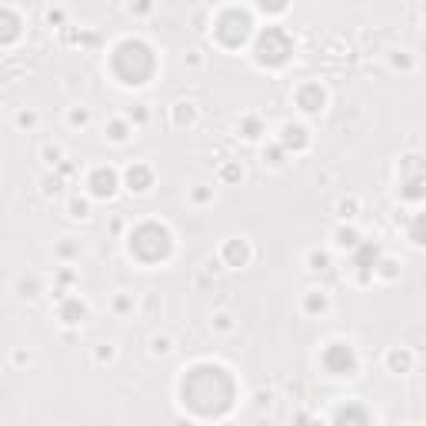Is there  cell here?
Segmentation results:
<instances>
[{
    "label": "cell",
    "mask_w": 426,
    "mask_h": 426,
    "mask_svg": "<svg viewBox=\"0 0 426 426\" xmlns=\"http://www.w3.org/2000/svg\"><path fill=\"white\" fill-rule=\"evenodd\" d=\"M120 186V170L110 164H94L84 174V194H90L94 200H113Z\"/></svg>",
    "instance_id": "1"
},
{
    "label": "cell",
    "mask_w": 426,
    "mask_h": 426,
    "mask_svg": "<svg viewBox=\"0 0 426 426\" xmlns=\"http://www.w3.org/2000/svg\"><path fill=\"white\" fill-rule=\"evenodd\" d=\"M327 87L323 84H317V80H306V84H300V87L293 90V103L300 113H306V117H317V113H323L327 110Z\"/></svg>",
    "instance_id": "2"
},
{
    "label": "cell",
    "mask_w": 426,
    "mask_h": 426,
    "mask_svg": "<svg viewBox=\"0 0 426 426\" xmlns=\"http://www.w3.org/2000/svg\"><path fill=\"white\" fill-rule=\"evenodd\" d=\"M217 260L223 263L227 270H243V267H250V260H253L250 240H243V237H227V240L220 243Z\"/></svg>",
    "instance_id": "3"
},
{
    "label": "cell",
    "mask_w": 426,
    "mask_h": 426,
    "mask_svg": "<svg viewBox=\"0 0 426 426\" xmlns=\"http://www.w3.org/2000/svg\"><path fill=\"white\" fill-rule=\"evenodd\" d=\"M276 140L284 143V150L290 157H300L313 147V133L306 130V123H296V120H286L280 123V133H276Z\"/></svg>",
    "instance_id": "4"
},
{
    "label": "cell",
    "mask_w": 426,
    "mask_h": 426,
    "mask_svg": "<svg viewBox=\"0 0 426 426\" xmlns=\"http://www.w3.org/2000/svg\"><path fill=\"white\" fill-rule=\"evenodd\" d=\"M0 17H4L0 44H4V50H13V47L21 44V37L27 33V30H23V27H27V13H21L13 4H4V13H0Z\"/></svg>",
    "instance_id": "5"
},
{
    "label": "cell",
    "mask_w": 426,
    "mask_h": 426,
    "mask_svg": "<svg viewBox=\"0 0 426 426\" xmlns=\"http://www.w3.org/2000/svg\"><path fill=\"white\" fill-rule=\"evenodd\" d=\"M87 313H90L87 300H84V296H77L74 290L57 300V320H60L64 327H80V323L87 320Z\"/></svg>",
    "instance_id": "6"
},
{
    "label": "cell",
    "mask_w": 426,
    "mask_h": 426,
    "mask_svg": "<svg viewBox=\"0 0 426 426\" xmlns=\"http://www.w3.org/2000/svg\"><path fill=\"white\" fill-rule=\"evenodd\" d=\"M153 180H157V174H153V167L143 164V160H133V164L123 170V186H127L130 194H137V197L150 194V190H153Z\"/></svg>",
    "instance_id": "7"
},
{
    "label": "cell",
    "mask_w": 426,
    "mask_h": 426,
    "mask_svg": "<svg viewBox=\"0 0 426 426\" xmlns=\"http://www.w3.org/2000/svg\"><path fill=\"white\" fill-rule=\"evenodd\" d=\"M300 310H303V317H327L330 310H333V300L323 286H310L300 300Z\"/></svg>",
    "instance_id": "8"
},
{
    "label": "cell",
    "mask_w": 426,
    "mask_h": 426,
    "mask_svg": "<svg viewBox=\"0 0 426 426\" xmlns=\"http://www.w3.org/2000/svg\"><path fill=\"white\" fill-rule=\"evenodd\" d=\"M133 133H137V127H133V120L127 117V113H113V117L103 123V137H107L110 143H117V147L130 143Z\"/></svg>",
    "instance_id": "9"
},
{
    "label": "cell",
    "mask_w": 426,
    "mask_h": 426,
    "mask_svg": "<svg viewBox=\"0 0 426 426\" xmlns=\"http://www.w3.org/2000/svg\"><path fill=\"white\" fill-rule=\"evenodd\" d=\"M363 243V233L357 227V220H340L337 230H333V250H347L353 253Z\"/></svg>",
    "instance_id": "10"
},
{
    "label": "cell",
    "mask_w": 426,
    "mask_h": 426,
    "mask_svg": "<svg viewBox=\"0 0 426 426\" xmlns=\"http://www.w3.org/2000/svg\"><path fill=\"white\" fill-rule=\"evenodd\" d=\"M413 350H410V347H390V350H386V357H383V366H386V370L390 373H410L413 370Z\"/></svg>",
    "instance_id": "11"
},
{
    "label": "cell",
    "mask_w": 426,
    "mask_h": 426,
    "mask_svg": "<svg viewBox=\"0 0 426 426\" xmlns=\"http://www.w3.org/2000/svg\"><path fill=\"white\" fill-rule=\"evenodd\" d=\"M400 274H403V260L380 253V260L373 267V280H376V284H393V280H400Z\"/></svg>",
    "instance_id": "12"
},
{
    "label": "cell",
    "mask_w": 426,
    "mask_h": 426,
    "mask_svg": "<svg viewBox=\"0 0 426 426\" xmlns=\"http://www.w3.org/2000/svg\"><path fill=\"white\" fill-rule=\"evenodd\" d=\"M303 267L310 274H330L333 270V253L323 250V247H310L303 253Z\"/></svg>",
    "instance_id": "13"
},
{
    "label": "cell",
    "mask_w": 426,
    "mask_h": 426,
    "mask_svg": "<svg viewBox=\"0 0 426 426\" xmlns=\"http://www.w3.org/2000/svg\"><path fill=\"white\" fill-rule=\"evenodd\" d=\"M197 120H200L197 103H190V100H176L174 107H170V123H174V127H194Z\"/></svg>",
    "instance_id": "14"
},
{
    "label": "cell",
    "mask_w": 426,
    "mask_h": 426,
    "mask_svg": "<svg viewBox=\"0 0 426 426\" xmlns=\"http://www.w3.org/2000/svg\"><path fill=\"white\" fill-rule=\"evenodd\" d=\"M80 253H84V247H80V240H74V237H60V240L54 243V260L57 263H77Z\"/></svg>",
    "instance_id": "15"
},
{
    "label": "cell",
    "mask_w": 426,
    "mask_h": 426,
    "mask_svg": "<svg viewBox=\"0 0 426 426\" xmlns=\"http://www.w3.org/2000/svg\"><path fill=\"white\" fill-rule=\"evenodd\" d=\"M13 290H17L21 300H33V296L44 293V280H40L37 274H21L17 276V284H13Z\"/></svg>",
    "instance_id": "16"
},
{
    "label": "cell",
    "mask_w": 426,
    "mask_h": 426,
    "mask_svg": "<svg viewBox=\"0 0 426 426\" xmlns=\"http://www.w3.org/2000/svg\"><path fill=\"white\" fill-rule=\"evenodd\" d=\"M396 170H400V176H426V157L423 153H413V150L403 153Z\"/></svg>",
    "instance_id": "17"
},
{
    "label": "cell",
    "mask_w": 426,
    "mask_h": 426,
    "mask_svg": "<svg viewBox=\"0 0 426 426\" xmlns=\"http://www.w3.org/2000/svg\"><path fill=\"white\" fill-rule=\"evenodd\" d=\"M406 237L413 247H426V207L416 210L413 217L406 220Z\"/></svg>",
    "instance_id": "18"
},
{
    "label": "cell",
    "mask_w": 426,
    "mask_h": 426,
    "mask_svg": "<svg viewBox=\"0 0 426 426\" xmlns=\"http://www.w3.org/2000/svg\"><path fill=\"white\" fill-rule=\"evenodd\" d=\"M37 157H40V164L47 167V170H57V167L67 160V153H64V147L60 143H54V140H44L40 143V150H37Z\"/></svg>",
    "instance_id": "19"
},
{
    "label": "cell",
    "mask_w": 426,
    "mask_h": 426,
    "mask_svg": "<svg viewBox=\"0 0 426 426\" xmlns=\"http://www.w3.org/2000/svg\"><path fill=\"white\" fill-rule=\"evenodd\" d=\"M386 67L393 74H413L416 70V57L410 50H386Z\"/></svg>",
    "instance_id": "20"
},
{
    "label": "cell",
    "mask_w": 426,
    "mask_h": 426,
    "mask_svg": "<svg viewBox=\"0 0 426 426\" xmlns=\"http://www.w3.org/2000/svg\"><path fill=\"white\" fill-rule=\"evenodd\" d=\"M263 167H270V170H284L286 160H290V153L284 150V143L280 140H270V147H263Z\"/></svg>",
    "instance_id": "21"
},
{
    "label": "cell",
    "mask_w": 426,
    "mask_h": 426,
    "mask_svg": "<svg viewBox=\"0 0 426 426\" xmlns=\"http://www.w3.org/2000/svg\"><path fill=\"white\" fill-rule=\"evenodd\" d=\"M37 186H40V197L44 200H57L64 194V176L57 174V170H47V174L37 180Z\"/></svg>",
    "instance_id": "22"
},
{
    "label": "cell",
    "mask_w": 426,
    "mask_h": 426,
    "mask_svg": "<svg viewBox=\"0 0 426 426\" xmlns=\"http://www.w3.org/2000/svg\"><path fill=\"white\" fill-rule=\"evenodd\" d=\"M240 137L243 140H263L267 137V123L257 113H243L240 117Z\"/></svg>",
    "instance_id": "23"
},
{
    "label": "cell",
    "mask_w": 426,
    "mask_h": 426,
    "mask_svg": "<svg viewBox=\"0 0 426 426\" xmlns=\"http://www.w3.org/2000/svg\"><path fill=\"white\" fill-rule=\"evenodd\" d=\"M13 127L21 133H33L37 127H40V113L33 107H17L13 110Z\"/></svg>",
    "instance_id": "24"
},
{
    "label": "cell",
    "mask_w": 426,
    "mask_h": 426,
    "mask_svg": "<svg viewBox=\"0 0 426 426\" xmlns=\"http://www.w3.org/2000/svg\"><path fill=\"white\" fill-rule=\"evenodd\" d=\"M133 310H137V296L127 293V290H117V293H113V300H110V313L123 320V317H130Z\"/></svg>",
    "instance_id": "25"
},
{
    "label": "cell",
    "mask_w": 426,
    "mask_h": 426,
    "mask_svg": "<svg viewBox=\"0 0 426 426\" xmlns=\"http://www.w3.org/2000/svg\"><path fill=\"white\" fill-rule=\"evenodd\" d=\"M90 194H84V197H80V194H70V197H67V217L70 220H90Z\"/></svg>",
    "instance_id": "26"
},
{
    "label": "cell",
    "mask_w": 426,
    "mask_h": 426,
    "mask_svg": "<svg viewBox=\"0 0 426 426\" xmlns=\"http://www.w3.org/2000/svg\"><path fill=\"white\" fill-rule=\"evenodd\" d=\"M337 220H357L360 217V210H363V200L357 197V194H347V197H340L337 200Z\"/></svg>",
    "instance_id": "27"
},
{
    "label": "cell",
    "mask_w": 426,
    "mask_h": 426,
    "mask_svg": "<svg viewBox=\"0 0 426 426\" xmlns=\"http://www.w3.org/2000/svg\"><path fill=\"white\" fill-rule=\"evenodd\" d=\"M90 123H94V113H90V107L77 103V107L67 110V127H70V130H87Z\"/></svg>",
    "instance_id": "28"
},
{
    "label": "cell",
    "mask_w": 426,
    "mask_h": 426,
    "mask_svg": "<svg viewBox=\"0 0 426 426\" xmlns=\"http://www.w3.org/2000/svg\"><path fill=\"white\" fill-rule=\"evenodd\" d=\"M210 330L220 333V337H230V333L237 330V317H233L230 310H217V313L210 317Z\"/></svg>",
    "instance_id": "29"
},
{
    "label": "cell",
    "mask_w": 426,
    "mask_h": 426,
    "mask_svg": "<svg viewBox=\"0 0 426 426\" xmlns=\"http://www.w3.org/2000/svg\"><path fill=\"white\" fill-rule=\"evenodd\" d=\"M400 184H403V194H400L403 200H426V176H400Z\"/></svg>",
    "instance_id": "30"
},
{
    "label": "cell",
    "mask_w": 426,
    "mask_h": 426,
    "mask_svg": "<svg viewBox=\"0 0 426 426\" xmlns=\"http://www.w3.org/2000/svg\"><path fill=\"white\" fill-rule=\"evenodd\" d=\"M176 350V343H174V337L170 333H153L150 337V357H170V353Z\"/></svg>",
    "instance_id": "31"
},
{
    "label": "cell",
    "mask_w": 426,
    "mask_h": 426,
    "mask_svg": "<svg viewBox=\"0 0 426 426\" xmlns=\"http://www.w3.org/2000/svg\"><path fill=\"white\" fill-rule=\"evenodd\" d=\"M217 200V190L210 184H197V186H190V203L194 207H207V203H213Z\"/></svg>",
    "instance_id": "32"
},
{
    "label": "cell",
    "mask_w": 426,
    "mask_h": 426,
    "mask_svg": "<svg viewBox=\"0 0 426 426\" xmlns=\"http://www.w3.org/2000/svg\"><path fill=\"white\" fill-rule=\"evenodd\" d=\"M94 360L100 366H110V363H117V347L113 343H97V350H94Z\"/></svg>",
    "instance_id": "33"
},
{
    "label": "cell",
    "mask_w": 426,
    "mask_h": 426,
    "mask_svg": "<svg viewBox=\"0 0 426 426\" xmlns=\"http://www.w3.org/2000/svg\"><path fill=\"white\" fill-rule=\"evenodd\" d=\"M217 180H220V184H233V180H243V167H240V164H220Z\"/></svg>",
    "instance_id": "34"
},
{
    "label": "cell",
    "mask_w": 426,
    "mask_h": 426,
    "mask_svg": "<svg viewBox=\"0 0 426 426\" xmlns=\"http://www.w3.org/2000/svg\"><path fill=\"white\" fill-rule=\"evenodd\" d=\"M44 21L50 23V27H64V23H67L64 7H47V11H44Z\"/></svg>",
    "instance_id": "35"
},
{
    "label": "cell",
    "mask_w": 426,
    "mask_h": 426,
    "mask_svg": "<svg viewBox=\"0 0 426 426\" xmlns=\"http://www.w3.org/2000/svg\"><path fill=\"white\" fill-rule=\"evenodd\" d=\"M127 117H130L133 127H137V123H147V120H150V110H147V103H137L133 110H127Z\"/></svg>",
    "instance_id": "36"
},
{
    "label": "cell",
    "mask_w": 426,
    "mask_h": 426,
    "mask_svg": "<svg viewBox=\"0 0 426 426\" xmlns=\"http://www.w3.org/2000/svg\"><path fill=\"white\" fill-rule=\"evenodd\" d=\"M150 11H153V0H133V4H130V13H133V17H147Z\"/></svg>",
    "instance_id": "37"
},
{
    "label": "cell",
    "mask_w": 426,
    "mask_h": 426,
    "mask_svg": "<svg viewBox=\"0 0 426 426\" xmlns=\"http://www.w3.org/2000/svg\"><path fill=\"white\" fill-rule=\"evenodd\" d=\"M186 64H190V67H200V64H203V57H200V50H190V57H186Z\"/></svg>",
    "instance_id": "38"
},
{
    "label": "cell",
    "mask_w": 426,
    "mask_h": 426,
    "mask_svg": "<svg viewBox=\"0 0 426 426\" xmlns=\"http://www.w3.org/2000/svg\"><path fill=\"white\" fill-rule=\"evenodd\" d=\"M423 27H426V13H423Z\"/></svg>",
    "instance_id": "39"
}]
</instances>
